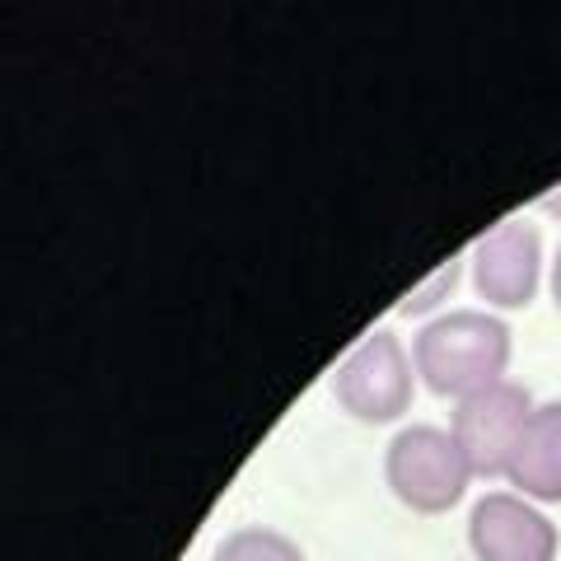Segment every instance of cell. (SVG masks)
I'll list each match as a JSON object with an SVG mask.
<instances>
[{
    "label": "cell",
    "instance_id": "9c48e42d",
    "mask_svg": "<svg viewBox=\"0 0 561 561\" xmlns=\"http://www.w3.org/2000/svg\"><path fill=\"white\" fill-rule=\"evenodd\" d=\"M459 276H463V257H449V262H440L421 286H412L408 295L398 300V319H426L431 309H440L449 295H454V286H459Z\"/></svg>",
    "mask_w": 561,
    "mask_h": 561
},
{
    "label": "cell",
    "instance_id": "52a82bcc",
    "mask_svg": "<svg viewBox=\"0 0 561 561\" xmlns=\"http://www.w3.org/2000/svg\"><path fill=\"white\" fill-rule=\"evenodd\" d=\"M505 482L534 505H561V402L534 408L515 459L505 468Z\"/></svg>",
    "mask_w": 561,
    "mask_h": 561
},
{
    "label": "cell",
    "instance_id": "8fae6325",
    "mask_svg": "<svg viewBox=\"0 0 561 561\" xmlns=\"http://www.w3.org/2000/svg\"><path fill=\"white\" fill-rule=\"evenodd\" d=\"M538 206L548 210V216H561V187H557V192H548V197H542Z\"/></svg>",
    "mask_w": 561,
    "mask_h": 561
},
{
    "label": "cell",
    "instance_id": "30bf717a",
    "mask_svg": "<svg viewBox=\"0 0 561 561\" xmlns=\"http://www.w3.org/2000/svg\"><path fill=\"white\" fill-rule=\"evenodd\" d=\"M552 305L561 313V243H557V257H552Z\"/></svg>",
    "mask_w": 561,
    "mask_h": 561
},
{
    "label": "cell",
    "instance_id": "5b68a950",
    "mask_svg": "<svg viewBox=\"0 0 561 561\" xmlns=\"http://www.w3.org/2000/svg\"><path fill=\"white\" fill-rule=\"evenodd\" d=\"M472 290L486 309H529L542 286V234L529 220H501L472 243Z\"/></svg>",
    "mask_w": 561,
    "mask_h": 561
},
{
    "label": "cell",
    "instance_id": "7a4b0ae2",
    "mask_svg": "<svg viewBox=\"0 0 561 561\" xmlns=\"http://www.w3.org/2000/svg\"><path fill=\"white\" fill-rule=\"evenodd\" d=\"M328 389L351 421H360V426H393L416 402V365L398 332L389 323H379L337 360Z\"/></svg>",
    "mask_w": 561,
    "mask_h": 561
},
{
    "label": "cell",
    "instance_id": "277c9868",
    "mask_svg": "<svg viewBox=\"0 0 561 561\" xmlns=\"http://www.w3.org/2000/svg\"><path fill=\"white\" fill-rule=\"evenodd\" d=\"M534 408H538L534 393L515 379H501L482 393L454 402L449 431H454V440H459V449L468 454L478 478H505Z\"/></svg>",
    "mask_w": 561,
    "mask_h": 561
},
{
    "label": "cell",
    "instance_id": "6da1fadb",
    "mask_svg": "<svg viewBox=\"0 0 561 561\" xmlns=\"http://www.w3.org/2000/svg\"><path fill=\"white\" fill-rule=\"evenodd\" d=\"M511 356H515L511 323L496 319L491 309H449L412 337L416 379L435 398H454V402L501 383L505 370H511Z\"/></svg>",
    "mask_w": 561,
    "mask_h": 561
},
{
    "label": "cell",
    "instance_id": "ba28073f",
    "mask_svg": "<svg viewBox=\"0 0 561 561\" xmlns=\"http://www.w3.org/2000/svg\"><path fill=\"white\" fill-rule=\"evenodd\" d=\"M210 561H305V548L290 534L267 529V524H243L216 542Z\"/></svg>",
    "mask_w": 561,
    "mask_h": 561
},
{
    "label": "cell",
    "instance_id": "8992f818",
    "mask_svg": "<svg viewBox=\"0 0 561 561\" xmlns=\"http://www.w3.org/2000/svg\"><path fill=\"white\" fill-rule=\"evenodd\" d=\"M557 524L519 491H486L468 515V548L478 561H557Z\"/></svg>",
    "mask_w": 561,
    "mask_h": 561
},
{
    "label": "cell",
    "instance_id": "3957f363",
    "mask_svg": "<svg viewBox=\"0 0 561 561\" xmlns=\"http://www.w3.org/2000/svg\"><path fill=\"white\" fill-rule=\"evenodd\" d=\"M472 478L478 472H472L468 454L445 426L416 421V426H402L389 440V449H383V482H389V491L412 515L454 511L468 496Z\"/></svg>",
    "mask_w": 561,
    "mask_h": 561
}]
</instances>
